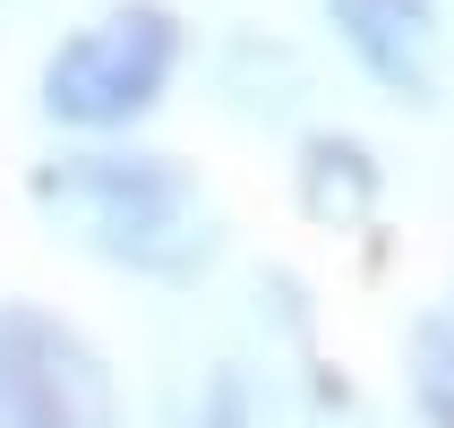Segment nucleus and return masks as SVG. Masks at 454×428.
<instances>
[{"mask_svg": "<svg viewBox=\"0 0 454 428\" xmlns=\"http://www.w3.org/2000/svg\"><path fill=\"white\" fill-rule=\"evenodd\" d=\"M420 403L437 428H454V308H437L420 326Z\"/></svg>", "mask_w": 454, "mask_h": 428, "instance_id": "20e7f679", "label": "nucleus"}, {"mask_svg": "<svg viewBox=\"0 0 454 428\" xmlns=\"http://www.w3.org/2000/svg\"><path fill=\"white\" fill-rule=\"evenodd\" d=\"M43 206L86 249L146 266V275H189L206 257L198 189L172 163H60V172H43Z\"/></svg>", "mask_w": 454, "mask_h": 428, "instance_id": "f257e3e1", "label": "nucleus"}, {"mask_svg": "<svg viewBox=\"0 0 454 428\" xmlns=\"http://www.w3.org/2000/svg\"><path fill=\"white\" fill-rule=\"evenodd\" d=\"M0 420L9 428H112V385L77 334L9 308L0 317Z\"/></svg>", "mask_w": 454, "mask_h": 428, "instance_id": "7ed1b4c3", "label": "nucleus"}, {"mask_svg": "<svg viewBox=\"0 0 454 428\" xmlns=\"http://www.w3.org/2000/svg\"><path fill=\"white\" fill-rule=\"evenodd\" d=\"M163 69H172V26L154 9L103 18L51 60V112L77 121V128H112V121H129V112L154 103Z\"/></svg>", "mask_w": 454, "mask_h": 428, "instance_id": "f03ea898", "label": "nucleus"}]
</instances>
